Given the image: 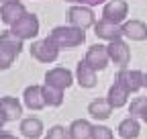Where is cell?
<instances>
[{"label":"cell","instance_id":"cell-22","mask_svg":"<svg viewBox=\"0 0 147 139\" xmlns=\"http://www.w3.org/2000/svg\"><path fill=\"white\" fill-rule=\"evenodd\" d=\"M43 98H45V104H49V107H61L63 90L55 88V86H51V84H45L43 86Z\"/></svg>","mask_w":147,"mask_h":139},{"label":"cell","instance_id":"cell-19","mask_svg":"<svg viewBox=\"0 0 147 139\" xmlns=\"http://www.w3.org/2000/svg\"><path fill=\"white\" fill-rule=\"evenodd\" d=\"M129 94H131V92H129V90H125L121 84H117V82H115V84L108 88L106 100L110 102V107H113V109H121V107H125V104H127Z\"/></svg>","mask_w":147,"mask_h":139},{"label":"cell","instance_id":"cell-6","mask_svg":"<svg viewBox=\"0 0 147 139\" xmlns=\"http://www.w3.org/2000/svg\"><path fill=\"white\" fill-rule=\"evenodd\" d=\"M115 82L121 84L123 88L129 90V92H137L139 88H143V72H139V70H127V67H123L121 72L117 74Z\"/></svg>","mask_w":147,"mask_h":139},{"label":"cell","instance_id":"cell-4","mask_svg":"<svg viewBox=\"0 0 147 139\" xmlns=\"http://www.w3.org/2000/svg\"><path fill=\"white\" fill-rule=\"evenodd\" d=\"M31 57H35L37 61L41 63H49V61H55L59 55V47L53 45L49 39H41V41H35L31 45Z\"/></svg>","mask_w":147,"mask_h":139},{"label":"cell","instance_id":"cell-8","mask_svg":"<svg viewBox=\"0 0 147 139\" xmlns=\"http://www.w3.org/2000/svg\"><path fill=\"white\" fill-rule=\"evenodd\" d=\"M45 84H51L55 88L65 90L74 84V76H71V72L67 67H53L45 74Z\"/></svg>","mask_w":147,"mask_h":139},{"label":"cell","instance_id":"cell-3","mask_svg":"<svg viewBox=\"0 0 147 139\" xmlns=\"http://www.w3.org/2000/svg\"><path fill=\"white\" fill-rule=\"evenodd\" d=\"M10 31L16 35V37H21L23 41L33 39L35 35L39 33V19H37L35 14H31V12H25L14 25H10Z\"/></svg>","mask_w":147,"mask_h":139},{"label":"cell","instance_id":"cell-29","mask_svg":"<svg viewBox=\"0 0 147 139\" xmlns=\"http://www.w3.org/2000/svg\"><path fill=\"white\" fill-rule=\"evenodd\" d=\"M4 123H6V121H4V117L0 115V129H2V125H4Z\"/></svg>","mask_w":147,"mask_h":139},{"label":"cell","instance_id":"cell-31","mask_svg":"<svg viewBox=\"0 0 147 139\" xmlns=\"http://www.w3.org/2000/svg\"><path fill=\"white\" fill-rule=\"evenodd\" d=\"M0 135H2V129H0Z\"/></svg>","mask_w":147,"mask_h":139},{"label":"cell","instance_id":"cell-5","mask_svg":"<svg viewBox=\"0 0 147 139\" xmlns=\"http://www.w3.org/2000/svg\"><path fill=\"white\" fill-rule=\"evenodd\" d=\"M67 21L71 27H76V29H82L86 31L88 27L94 25V12L90 10V6H71L67 10Z\"/></svg>","mask_w":147,"mask_h":139},{"label":"cell","instance_id":"cell-28","mask_svg":"<svg viewBox=\"0 0 147 139\" xmlns=\"http://www.w3.org/2000/svg\"><path fill=\"white\" fill-rule=\"evenodd\" d=\"M143 88H147V72H143Z\"/></svg>","mask_w":147,"mask_h":139},{"label":"cell","instance_id":"cell-7","mask_svg":"<svg viewBox=\"0 0 147 139\" xmlns=\"http://www.w3.org/2000/svg\"><path fill=\"white\" fill-rule=\"evenodd\" d=\"M108 57L110 61H115V65H119L121 70L129 65V61H131V49L127 47L125 41L121 39H115L108 43Z\"/></svg>","mask_w":147,"mask_h":139},{"label":"cell","instance_id":"cell-30","mask_svg":"<svg viewBox=\"0 0 147 139\" xmlns=\"http://www.w3.org/2000/svg\"><path fill=\"white\" fill-rule=\"evenodd\" d=\"M4 2H14V0H0V4H4Z\"/></svg>","mask_w":147,"mask_h":139},{"label":"cell","instance_id":"cell-26","mask_svg":"<svg viewBox=\"0 0 147 139\" xmlns=\"http://www.w3.org/2000/svg\"><path fill=\"white\" fill-rule=\"evenodd\" d=\"M67 2H74V4H82V6H96L104 0H67Z\"/></svg>","mask_w":147,"mask_h":139},{"label":"cell","instance_id":"cell-20","mask_svg":"<svg viewBox=\"0 0 147 139\" xmlns=\"http://www.w3.org/2000/svg\"><path fill=\"white\" fill-rule=\"evenodd\" d=\"M67 135H69V139H90L92 137V125L86 119H76L67 127Z\"/></svg>","mask_w":147,"mask_h":139},{"label":"cell","instance_id":"cell-16","mask_svg":"<svg viewBox=\"0 0 147 139\" xmlns=\"http://www.w3.org/2000/svg\"><path fill=\"white\" fill-rule=\"evenodd\" d=\"M113 113V107H110V102L106 98H94L90 104H88V115L96 121H104L110 117Z\"/></svg>","mask_w":147,"mask_h":139},{"label":"cell","instance_id":"cell-11","mask_svg":"<svg viewBox=\"0 0 147 139\" xmlns=\"http://www.w3.org/2000/svg\"><path fill=\"white\" fill-rule=\"evenodd\" d=\"M108 47L104 45H92L86 53V63L92 70H104L108 65Z\"/></svg>","mask_w":147,"mask_h":139},{"label":"cell","instance_id":"cell-10","mask_svg":"<svg viewBox=\"0 0 147 139\" xmlns=\"http://www.w3.org/2000/svg\"><path fill=\"white\" fill-rule=\"evenodd\" d=\"M94 31H96V37L106 39V41L121 39V35H123V27H121L119 23L108 21V19H102V21L94 23Z\"/></svg>","mask_w":147,"mask_h":139},{"label":"cell","instance_id":"cell-18","mask_svg":"<svg viewBox=\"0 0 147 139\" xmlns=\"http://www.w3.org/2000/svg\"><path fill=\"white\" fill-rule=\"evenodd\" d=\"M123 35L131 41H145L147 39V25L141 21H129L123 25Z\"/></svg>","mask_w":147,"mask_h":139},{"label":"cell","instance_id":"cell-1","mask_svg":"<svg viewBox=\"0 0 147 139\" xmlns=\"http://www.w3.org/2000/svg\"><path fill=\"white\" fill-rule=\"evenodd\" d=\"M21 51H23L21 37H16L10 29L0 31V70H8Z\"/></svg>","mask_w":147,"mask_h":139},{"label":"cell","instance_id":"cell-14","mask_svg":"<svg viewBox=\"0 0 147 139\" xmlns=\"http://www.w3.org/2000/svg\"><path fill=\"white\" fill-rule=\"evenodd\" d=\"M104 19L113 21V23H121L125 16H127V2L125 0H108L104 4Z\"/></svg>","mask_w":147,"mask_h":139},{"label":"cell","instance_id":"cell-24","mask_svg":"<svg viewBox=\"0 0 147 139\" xmlns=\"http://www.w3.org/2000/svg\"><path fill=\"white\" fill-rule=\"evenodd\" d=\"M90 139H115V135L104 125H92V137Z\"/></svg>","mask_w":147,"mask_h":139},{"label":"cell","instance_id":"cell-15","mask_svg":"<svg viewBox=\"0 0 147 139\" xmlns=\"http://www.w3.org/2000/svg\"><path fill=\"white\" fill-rule=\"evenodd\" d=\"M76 80L82 88H94L96 86V70H92L86 59L84 61H78L76 65Z\"/></svg>","mask_w":147,"mask_h":139},{"label":"cell","instance_id":"cell-2","mask_svg":"<svg viewBox=\"0 0 147 139\" xmlns=\"http://www.w3.org/2000/svg\"><path fill=\"white\" fill-rule=\"evenodd\" d=\"M53 45H57L59 49H69V47H78L86 41V35L82 29L76 27H55L49 37H47Z\"/></svg>","mask_w":147,"mask_h":139},{"label":"cell","instance_id":"cell-21","mask_svg":"<svg viewBox=\"0 0 147 139\" xmlns=\"http://www.w3.org/2000/svg\"><path fill=\"white\" fill-rule=\"evenodd\" d=\"M139 133H141L139 119L127 117L125 121H121V125H119V135H121L123 139H135V137H139Z\"/></svg>","mask_w":147,"mask_h":139},{"label":"cell","instance_id":"cell-23","mask_svg":"<svg viewBox=\"0 0 147 139\" xmlns=\"http://www.w3.org/2000/svg\"><path fill=\"white\" fill-rule=\"evenodd\" d=\"M129 115L141 119L143 123H147V96H137L131 100V107H129Z\"/></svg>","mask_w":147,"mask_h":139},{"label":"cell","instance_id":"cell-13","mask_svg":"<svg viewBox=\"0 0 147 139\" xmlns=\"http://www.w3.org/2000/svg\"><path fill=\"white\" fill-rule=\"evenodd\" d=\"M0 115L4 117V121H16L23 115V104L18 102V98L14 96H2L0 98Z\"/></svg>","mask_w":147,"mask_h":139},{"label":"cell","instance_id":"cell-25","mask_svg":"<svg viewBox=\"0 0 147 139\" xmlns=\"http://www.w3.org/2000/svg\"><path fill=\"white\" fill-rule=\"evenodd\" d=\"M45 139H69V135H67V129H65V127L53 125V127L49 129V133L45 135Z\"/></svg>","mask_w":147,"mask_h":139},{"label":"cell","instance_id":"cell-12","mask_svg":"<svg viewBox=\"0 0 147 139\" xmlns=\"http://www.w3.org/2000/svg\"><path fill=\"white\" fill-rule=\"evenodd\" d=\"M25 12H27L25 4L18 2V0H14V2H4V4H0V21L4 25H14Z\"/></svg>","mask_w":147,"mask_h":139},{"label":"cell","instance_id":"cell-17","mask_svg":"<svg viewBox=\"0 0 147 139\" xmlns=\"http://www.w3.org/2000/svg\"><path fill=\"white\" fill-rule=\"evenodd\" d=\"M18 131H21L23 137H27V139H39L43 135V123H41L39 119H35V117H29V119H23L21 121Z\"/></svg>","mask_w":147,"mask_h":139},{"label":"cell","instance_id":"cell-27","mask_svg":"<svg viewBox=\"0 0 147 139\" xmlns=\"http://www.w3.org/2000/svg\"><path fill=\"white\" fill-rule=\"evenodd\" d=\"M0 139H18L16 135H10V133H2L0 135Z\"/></svg>","mask_w":147,"mask_h":139},{"label":"cell","instance_id":"cell-9","mask_svg":"<svg viewBox=\"0 0 147 139\" xmlns=\"http://www.w3.org/2000/svg\"><path fill=\"white\" fill-rule=\"evenodd\" d=\"M23 100H25V107L31 109V111H41L45 109V98H43V86H27L25 92H23Z\"/></svg>","mask_w":147,"mask_h":139}]
</instances>
